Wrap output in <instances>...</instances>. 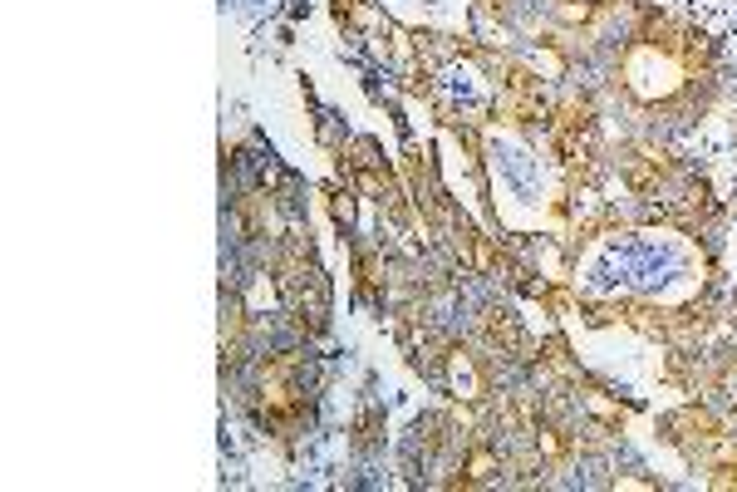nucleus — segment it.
<instances>
[{
  "mask_svg": "<svg viewBox=\"0 0 737 492\" xmlns=\"http://www.w3.org/2000/svg\"><path fill=\"white\" fill-rule=\"evenodd\" d=\"M349 443H354L359 458H369V453L384 443V414H379L369 399L359 404V414H354V424H349Z\"/></svg>",
  "mask_w": 737,
  "mask_h": 492,
  "instance_id": "nucleus-1",
  "label": "nucleus"
}]
</instances>
